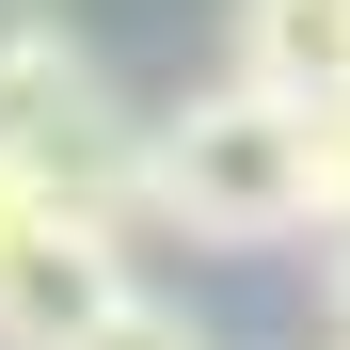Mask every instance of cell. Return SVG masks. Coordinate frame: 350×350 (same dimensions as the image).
Wrapping results in <instances>:
<instances>
[{"label":"cell","instance_id":"cell-3","mask_svg":"<svg viewBox=\"0 0 350 350\" xmlns=\"http://www.w3.org/2000/svg\"><path fill=\"white\" fill-rule=\"evenodd\" d=\"M111 80H96V48L64 32V0H0V144H48V128H64V111H96Z\"/></svg>","mask_w":350,"mask_h":350},{"label":"cell","instance_id":"cell-1","mask_svg":"<svg viewBox=\"0 0 350 350\" xmlns=\"http://www.w3.org/2000/svg\"><path fill=\"white\" fill-rule=\"evenodd\" d=\"M144 207L191 223V239H303L319 223V144H303V96L271 80H191L175 111H144Z\"/></svg>","mask_w":350,"mask_h":350},{"label":"cell","instance_id":"cell-4","mask_svg":"<svg viewBox=\"0 0 350 350\" xmlns=\"http://www.w3.org/2000/svg\"><path fill=\"white\" fill-rule=\"evenodd\" d=\"M223 64L271 96H334L350 80V0H223Z\"/></svg>","mask_w":350,"mask_h":350},{"label":"cell","instance_id":"cell-8","mask_svg":"<svg viewBox=\"0 0 350 350\" xmlns=\"http://www.w3.org/2000/svg\"><path fill=\"white\" fill-rule=\"evenodd\" d=\"M334 319H350V223H334Z\"/></svg>","mask_w":350,"mask_h":350},{"label":"cell","instance_id":"cell-2","mask_svg":"<svg viewBox=\"0 0 350 350\" xmlns=\"http://www.w3.org/2000/svg\"><path fill=\"white\" fill-rule=\"evenodd\" d=\"M128 286H144V271H128L111 223H64V207H48L16 255H0V350H80Z\"/></svg>","mask_w":350,"mask_h":350},{"label":"cell","instance_id":"cell-7","mask_svg":"<svg viewBox=\"0 0 350 350\" xmlns=\"http://www.w3.org/2000/svg\"><path fill=\"white\" fill-rule=\"evenodd\" d=\"M32 223H48V191H32V159H16V144H0V255H16Z\"/></svg>","mask_w":350,"mask_h":350},{"label":"cell","instance_id":"cell-6","mask_svg":"<svg viewBox=\"0 0 350 350\" xmlns=\"http://www.w3.org/2000/svg\"><path fill=\"white\" fill-rule=\"evenodd\" d=\"M303 144H319V223H350V80L303 96Z\"/></svg>","mask_w":350,"mask_h":350},{"label":"cell","instance_id":"cell-9","mask_svg":"<svg viewBox=\"0 0 350 350\" xmlns=\"http://www.w3.org/2000/svg\"><path fill=\"white\" fill-rule=\"evenodd\" d=\"M334 350H350V334H334Z\"/></svg>","mask_w":350,"mask_h":350},{"label":"cell","instance_id":"cell-5","mask_svg":"<svg viewBox=\"0 0 350 350\" xmlns=\"http://www.w3.org/2000/svg\"><path fill=\"white\" fill-rule=\"evenodd\" d=\"M80 350H223V334H207L191 303H159V286H128V303H111V319H96Z\"/></svg>","mask_w":350,"mask_h":350}]
</instances>
